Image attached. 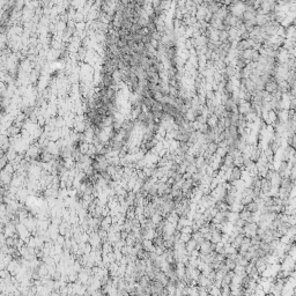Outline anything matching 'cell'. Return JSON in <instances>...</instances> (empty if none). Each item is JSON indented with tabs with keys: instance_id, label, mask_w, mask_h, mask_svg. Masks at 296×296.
Wrapping results in <instances>:
<instances>
[{
	"instance_id": "obj_1",
	"label": "cell",
	"mask_w": 296,
	"mask_h": 296,
	"mask_svg": "<svg viewBox=\"0 0 296 296\" xmlns=\"http://www.w3.org/2000/svg\"><path fill=\"white\" fill-rule=\"evenodd\" d=\"M244 208H246L250 213H252V214H256V213L259 210V204H258L256 200H252L250 204H248L246 206H244Z\"/></svg>"
}]
</instances>
